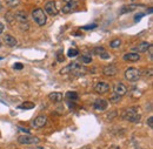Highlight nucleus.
<instances>
[{"label":"nucleus","instance_id":"4c0bfd02","mask_svg":"<svg viewBox=\"0 0 153 149\" xmlns=\"http://www.w3.org/2000/svg\"><path fill=\"white\" fill-rule=\"evenodd\" d=\"M0 47H1V41H0Z\"/></svg>","mask_w":153,"mask_h":149},{"label":"nucleus","instance_id":"0eeeda50","mask_svg":"<svg viewBox=\"0 0 153 149\" xmlns=\"http://www.w3.org/2000/svg\"><path fill=\"white\" fill-rule=\"evenodd\" d=\"M94 91L98 94H105L110 91V85L105 81H99L94 86Z\"/></svg>","mask_w":153,"mask_h":149},{"label":"nucleus","instance_id":"f257e3e1","mask_svg":"<svg viewBox=\"0 0 153 149\" xmlns=\"http://www.w3.org/2000/svg\"><path fill=\"white\" fill-rule=\"evenodd\" d=\"M121 117L128 122H133V123H138L141 119V114L139 113V108L138 107H128L125 108L123 113H121Z\"/></svg>","mask_w":153,"mask_h":149},{"label":"nucleus","instance_id":"5701e85b","mask_svg":"<svg viewBox=\"0 0 153 149\" xmlns=\"http://www.w3.org/2000/svg\"><path fill=\"white\" fill-rule=\"evenodd\" d=\"M20 2H21V0H6V4L11 7H17Z\"/></svg>","mask_w":153,"mask_h":149},{"label":"nucleus","instance_id":"7c9ffc66","mask_svg":"<svg viewBox=\"0 0 153 149\" xmlns=\"http://www.w3.org/2000/svg\"><path fill=\"white\" fill-rule=\"evenodd\" d=\"M147 125H149V127L150 128H152L153 127V117L151 116V117H149V120H147Z\"/></svg>","mask_w":153,"mask_h":149},{"label":"nucleus","instance_id":"ddd939ff","mask_svg":"<svg viewBox=\"0 0 153 149\" xmlns=\"http://www.w3.org/2000/svg\"><path fill=\"white\" fill-rule=\"evenodd\" d=\"M93 53L96 54V55L100 56L101 59H110L111 55L107 53V51L104 48V47H96L94 49H93Z\"/></svg>","mask_w":153,"mask_h":149},{"label":"nucleus","instance_id":"c9c22d12","mask_svg":"<svg viewBox=\"0 0 153 149\" xmlns=\"http://www.w3.org/2000/svg\"><path fill=\"white\" fill-rule=\"evenodd\" d=\"M31 149H44V148H41V147H34V148H31Z\"/></svg>","mask_w":153,"mask_h":149},{"label":"nucleus","instance_id":"c85d7f7f","mask_svg":"<svg viewBox=\"0 0 153 149\" xmlns=\"http://www.w3.org/2000/svg\"><path fill=\"white\" fill-rule=\"evenodd\" d=\"M149 54H150V59L152 60V58H153V46L152 45H150V47H149Z\"/></svg>","mask_w":153,"mask_h":149},{"label":"nucleus","instance_id":"a211bd4d","mask_svg":"<svg viewBox=\"0 0 153 149\" xmlns=\"http://www.w3.org/2000/svg\"><path fill=\"white\" fill-rule=\"evenodd\" d=\"M48 99L52 102H60L62 100V94L59 92H52L51 94H48Z\"/></svg>","mask_w":153,"mask_h":149},{"label":"nucleus","instance_id":"4be33fe9","mask_svg":"<svg viewBox=\"0 0 153 149\" xmlns=\"http://www.w3.org/2000/svg\"><path fill=\"white\" fill-rule=\"evenodd\" d=\"M78 54H79V51L76 48H71L67 52V56L68 58H74V56H78Z\"/></svg>","mask_w":153,"mask_h":149},{"label":"nucleus","instance_id":"473e14b6","mask_svg":"<svg viewBox=\"0 0 153 149\" xmlns=\"http://www.w3.org/2000/svg\"><path fill=\"white\" fill-rule=\"evenodd\" d=\"M141 17H144V13H140V14H138V15H135V21H138V20H139V19L141 18Z\"/></svg>","mask_w":153,"mask_h":149},{"label":"nucleus","instance_id":"72a5a7b5","mask_svg":"<svg viewBox=\"0 0 153 149\" xmlns=\"http://www.w3.org/2000/svg\"><path fill=\"white\" fill-rule=\"evenodd\" d=\"M4 30H5V26H4V24H1V22H0V34L4 32Z\"/></svg>","mask_w":153,"mask_h":149},{"label":"nucleus","instance_id":"f704fd0d","mask_svg":"<svg viewBox=\"0 0 153 149\" xmlns=\"http://www.w3.org/2000/svg\"><path fill=\"white\" fill-rule=\"evenodd\" d=\"M111 149H120V148H119L118 146H112V147H111Z\"/></svg>","mask_w":153,"mask_h":149},{"label":"nucleus","instance_id":"9b49d317","mask_svg":"<svg viewBox=\"0 0 153 149\" xmlns=\"http://www.w3.org/2000/svg\"><path fill=\"white\" fill-rule=\"evenodd\" d=\"M150 42H147V41H144V42H140L137 47H133V51L135 53H145V52H147V49H149V47H150Z\"/></svg>","mask_w":153,"mask_h":149},{"label":"nucleus","instance_id":"1a4fd4ad","mask_svg":"<svg viewBox=\"0 0 153 149\" xmlns=\"http://www.w3.org/2000/svg\"><path fill=\"white\" fill-rule=\"evenodd\" d=\"M102 73L106 76H114L118 73V69L114 65H106L104 68H102Z\"/></svg>","mask_w":153,"mask_h":149},{"label":"nucleus","instance_id":"b1692460","mask_svg":"<svg viewBox=\"0 0 153 149\" xmlns=\"http://www.w3.org/2000/svg\"><path fill=\"white\" fill-rule=\"evenodd\" d=\"M120 45H121V40H120V39H114V40H112L111 44H110V46H111L112 48H118Z\"/></svg>","mask_w":153,"mask_h":149},{"label":"nucleus","instance_id":"7ed1b4c3","mask_svg":"<svg viewBox=\"0 0 153 149\" xmlns=\"http://www.w3.org/2000/svg\"><path fill=\"white\" fill-rule=\"evenodd\" d=\"M32 18L33 20L38 24L39 26H44L47 21V17H46V13L41 10V8H36L32 11Z\"/></svg>","mask_w":153,"mask_h":149},{"label":"nucleus","instance_id":"f3484780","mask_svg":"<svg viewBox=\"0 0 153 149\" xmlns=\"http://www.w3.org/2000/svg\"><path fill=\"white\" fill-rule=\"evenodd\" d=\"M78 65H79L78 62H72V63L67 65L66 67H64L62 69H60V74H71V73H72V71L76 68Z\"/></svg>","mask_w":153,"mask_h":149},{"label":"nucleus","instance_id":"2f4dec72","mask_svg":"<svg viewBox=\"0 0 153 149\" xmlns=\"http://www.w3.org/2000/svg\"><path fill=\"white\" fill-rule=\"evenodd\" d=\"M80 0H62V2H71V4H78Z\"/></svg>","mask_w":153,"mask_h":149},{"label":"nucleus","instance_id":"39448f33","mask_svg":"<svg viewBox=\"0 0 153 149\" xmlns=\"http://www.w3.org/2000/svg\"><path fill=\"white\" fill-rule=\"evenodd\" d=\"M46 123H47V117H46L45 115H39V116H37V117L32 121L31 126H32L33 128H36V129H40V128L45 127Z\"/></svg>","mask_w":153,"mask_h":149},{"label":"nucleus","instance_id":"aec40b11","mask_svg":"<svg viewBox=\"0 0 153 149\" xmlns=\"http://www.w3.org/2000/svg\"><path fill=\"white\" fill-rule=\"evenodd\" d=\"M65 96H66V99H68V100H72V101H76L79 99V95L76 92H67V93L65 94Z\"/></svg>","mask_w":153,"mask_h":149},{"label":"nucleus","instance_id":"ea45409f","mask_svg":"<svg viewBox=\"0 0 153 149\" xmlns=\"http://www.w3.org/2000/svg\"><path fill=\"white\" fill-rule=\"evenodd\" d=\"M1 59H2V58H0V60H1Z\"/></svg>","mask_w":153,"mask_h":149},{"label":"nucleus","instance_id":"a19ab883","mask_svg":"<svg viewBox=\"0 0 153 149\" xmlns=\"http://www.w3.org/2000/svg\"><path fill=\"white\" fill-rule=\"evenodd\" d=\"M133 1H134V0H133Z\"/></svg>","mask_w":153,"mask_h":149},{"label":"nucleus","instance_id":"9d476101","mask_svg":"<svg viewBox=\"0 0 153 149\" xmlns=\"http://www.w3.org/2000/svg\"><path fill=\"white\" fill-rule=\"evenodd\" d=\"M93 106H94V109L102 112V111H105L108 107V102L106 100H104V99H98L96 102H94Z\"/></svg>","mask_w":153,"mask_h":149},{"label":"nucleus","instance_id":"cd10ccee","mask_svg":"<svg viewBox=\"0 0 153 149\" xmlns=\"http://www.w3.org/2000/svg\"><path fill=\"white\" fill-rule=\"evenodd\" d=\"M57 60H58V61H59V62H62V61L65 60V56H64V54H62L61 52H59V53H58Z\"/></svg>","mask_w":153,"mask_h":149},{"label":"nucleus","instance_id":"6e6552de","mask_svg":"<svg viewBox=\"0 0 153 149\" xmlns=\"http://www.w3.org/2000/svg\"><path fill=\"white\" fill-rule=\"evenodd\" d=\"M113 92H114V94H118L119 96H123L127 93V87L123 82H117L113 86Z\"/></svg>","mask_w":153,"mask_h":149},{"label":"nucleus","instance_id":"e433bc0d","mask_svg":"<svg viewBox=\"0 0 153 149\" xmlns=\"http://www.w3.org/2000/svg\"><path fill=\"white\" fill-rule=\"evenodd\" d=\"M81 149H91L90 147H84V148H81Z\"/></svg>","mask_w":153,"mask_h":149},{"label":"nucleus","instance_id":"f8f14e48","mask_svg":"<svg viewBox=\"0 0 153 149\" xmlns=\"http://www.w3.org/2000/svg\"><path fill=\"white\" fill-rule=\"evenodd\" d=\"M2 40H4V42H5L7 46H10V47H14V46L18 45L17 39L13 37V35H11V34H6V35H4Z\"/></svg>","mask_w":153,"mask_h":149},{"label":"nucleus","instance_id":"423d86ee","mask_svg":"<svg viewBox=\"0 0 153 149\" xmlns=\"http://www.w3.org/2000/svg\"><path fill=\"white\" fill-rule=\"evenodd\" d=\"M45 13H47L48 15H57L58 14V8L56 1H48L45 5Z\"/></svg>","mask_w":153,"mask_h":149},{"label":"nucleus","instance_id":"4468645a","mask_svg":"<svg viewBox=\"0 0 153 149\" xmlns=\"http://www.w3.org/2000/svg\"><path fill=\"white\" fill-rule=\"evenodd\" d=\"M76 7H78V4H71V2H64V5H62V8H61V11H62V13H65V14H67V13H71L72 11H74Z\"/></svg>","mask_w":153,"mask_h":149},{"label":"nucleus","instance_id":"58836bf2","mask_svg":"<svg viewBox=\"0 0 153 149\" xmlns=\"http://www.w3.org/2000/svg\"><path fill=\"white\" fill-rule=\"evenodd\" d=\"M0 8H1V4H0Z\"/></svg>","mask_w":153,"mask_h":149},{"label":"nucleus","instance_id":"412c9836","mask_svg":"<svg viewBox=\"0 0 153 149\" xmlns=\"http://www.w3.org/2000/svg\"><path fill=\"white\" fill-rule=\"evenodd\" d=\"M34 103L33 102H30V101H27V102H24L21 106H20V108L21 109H32V108H34Z\"/></svg>","mask_w":153,"mask_h":149},{"label":"nucleus","instance_id":"20e7f679","mask_svg":"<svg viewBox=\"0 0 153 149\" xmlns=\"http://www.w3.org/2000/svg\"><path fill=\"white\" fill-rule=\"evenodd\" d=\"M140 75H141L140 71L137 69V68H133V67L126 69V72H125V77H126V80H128V81H131V82H134V81L139 80Z\"/></svg>","mask_w":153,"mask_h":149},{"label":"nucleus","instance_id":"f03ea898","mask_svg":"<svg viewBox=\"0 0 153 149\" xmlns=\"http://www.w3.org/2000/svg\"><path fill=\"white\" fill-rule=\"evenodd\" d=\"M18 142L20 145H25V146H33V145H38L40 142V139L30 134H25V135H20L18 137Z\"/></svg>","mask_w":153,"mask_h":149},{"label":"nucleus","instance_id":"bb28decb","mask_svg":"<svg viewBox=\"0 0 153 149\" xmlns=\"http://www.w3.org/2000/svg\"><path fill=\"white\" fill-rule=\"evenodd\" d=\"M97 24H92V25H88V26H84V27H81L82 30H93V28H97Z\"/></svg>","mask_w":153,"mask_h":149},{"label":"nucleus","instance_id":"6ab92c4d","mask_svg":"<svg viewBox=\"0 0 153 149\" xmlns=\"http://www.w3.org/2000/svg\"><path fill=\"white\" fill-rule=\"evenodd\" d=\"M138 7H139L138 5H127V6H124V7L121 8L120 13L124 14V13H126V12H132V11H134V10H137Z\"/></svg>","mask_w":153,"mask_h":149},{"label":"nucleus","instance_id":"393cba45","mask_svg":"<svg viewBox=\"0 0 153 149\" xmlns=\"http://www.w3.org/2000/svg\"><path fill=\"white\" fill-rule=\"evenodd\" d=\"M120 100H121V96H119L118 94H113V95L110 97V101H111L112 103H119Z\"/></svg>","mask_w":153,"mask_h":149},{"label":"nucleus","instance_id":"2eb2a0df","mask_svg":"<svg viewBox=\"0 0 153 149\" xmlns=\"http://www.w3.org/2000/svg\"><path fill=\"white\" fill-rule=\"evenodd\" d=\"M14 18L16 21H18L19 24H24V22H27V14L22 11H17L14 13Z\"/></svg>","mask_w":153,"mask_h":149},{"label":"nucleus","instance_id":"a878e982","mask_svg":"<svg viewBox=\"0 0 153 149\" xmlns=\"http://www.w3.org/2000/svg\"><path fill=\"white\" fill-rule=\"evenodd\" d=\"M80 61L84 62V63H91L92 62V58L91 56H81L80 58Z\"/></svg>","mask_w":153,"mask_h":149},{"label":"nucleus","instance_id":"c756f323","mask_svg":"<svg viewBox=\"0 0 153 149\" xmlns=\"http://www.w3.org/2000/svg\"><path fill=\"white\" fill-rule=\"evenodd\" d=\"M14 68H16V69H22L24 66H22V63H20V62H16V63H14Z\"/></svg>","mask_w":153,"mask_h":149},{"label":"nucleus","instance_id":"dca6fc26","mask_svg":"<svg viewBox=\"0 0 153 149\" xmlns=\"http://www.w3.org/2000/svg\"><path fill=\"white\" fill-rule=\"evenodd\" d=\"M124 60L125 61H130V62H135V61L140 60V55H139V53L131 52V53H127V54L124 55Z\"/></svg>","mask_w":153,"mask_h":149}]
</instances>
